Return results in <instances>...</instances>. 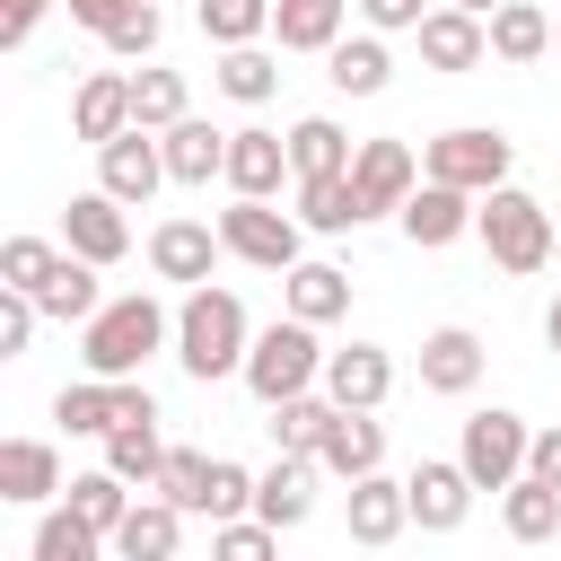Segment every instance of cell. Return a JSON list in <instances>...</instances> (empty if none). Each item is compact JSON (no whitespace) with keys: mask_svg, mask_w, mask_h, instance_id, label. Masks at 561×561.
Returning a JSON list of instances; mask_svg holds the SVG:
<instances>
[{"mask_svg":"<svg viewBox=\"0 0 561 561\" xmlns=\"http://www.w3.org/2000/svg\"><path fill=\"white\" fill-rule=\"evenodd\" d=\"M53 421H61L70 438H114V430H123V377H79V386H61V394H53Z\"/></svg>","mask_w":561,"mask_h":561,"instance_id":"7402d4cb","label":"cell"},{"mask_svg":"<svg viewBox=\"0 0 561 561\" xmlns=\"http://www.w3.org/2000/svg\"><path fill=\"white\" fill-rule=\"evenodd\" d=\"M500 526H508L517 543H543V535H561V491H543L535 473H526V482H508V491H500Z\"/></svg>","mask_w":561,"mask_h":561,"instance_id":"d590c367","label":"cell"},{"mask_svg":"<svg viewBox=\"0 0 561 561\" xmlns=\"http://www.w3.org/2000/svg\"><path fill=\"white\" fill-rule=\"evenodd\" d=\"M421 61L430 70H482L491 61V18H473V9H430L421 18Z\"/></svg>","mask_w":561,"mask_h":561,"instance_id":"9a60e30c","label":"cell"},{"mask_svg":"<svg viewBox=\"0 0 561 561\" xmlns=\"http://www.w3.org/2000/svg\"><path fill=\"white\" fill-rule=\"evenodd\" d=\"M526 456H535V430L517 421V412H473L465 421V447H456V465L473 473V491H508V482H526Z\"/></svg>","mask_w":561,"mask_h":561,"instance_id":"8992f818","label":"cell"},{"mask_svg":"<svg viewBox=\"0 0 561 561\" xmlns=\"http://www.w3.org/2000/svg\"><path fill=\"white\" fill-rule=\"evenodd\" d=\"M61 254H70V245H44V237H9V245H0V289H26V298H35V289L61 272Z\"/></svg>","mask_w":561,"mask_h":561,"instance_id":"ab89813d","label":"cell"},{"mask_svg":"<svg viewBox=\"0 0 561 561\" xmlns=\"http://www.w3.org/2000/svg\"><path fill=\"white\" fill-rule=\"evenodd\" d=\"M158 500H175L184 517H202V500H210V456H202V447H167V473H158Z\"/></svg>","mask_w":561,"mask_h":561,"instance_id":"b9f144b4","label":"cell"},{"mask_svg":"<svg viewBox=\"0 0 561 561\" xmlns=\"http://www.w3.org/2000/svg\"><path fill=\"white\" fill-rule=\"evenodd\" d=\"M324 394H333L342 412H377V403L394 394V359H386L377 342H351V351L324 359Z\"/></svg>","mask_w":561,"mask_h":561,"instance_id":"e0dca14e","label":"cell"},{"mask_svg":"<svg viewBox=\"0 0 561 561\" xmlns=\"http://www.w3.org/2000/svg\"><path fill=\"white\" fill-rule=\"evenodd\" d=\"M552 263H561V245H552Z\"/></svg>","mask_w":561,"mask_h":561,"instance_id":"db71d44e","label":"cell"},{"mask_svg":"<svg viewBox=\"0 0 561 561\" xmlns=\"http://www.w3.org/2000/svg\"><path fill=\"white\" fill-rule=\"evenodd\" d=\"M245 351H254L245 298L237 289H184V307H175V359H184V377L193 386L245 377Z\"/></svg>","mask_w":561,"mask_h":561,"instance_id":"6da1fadb","label":"cell"},{"mask_svg":"<svg viewBox=\"0 0 561 561\" xmlns=\"http://www.w3.org/2000/svg\"><path fill=\"white\" fill-rule=\"evenodd\" d=\"M167 342H175V316H167L149 289L105 298V307L79 324V359H88V377H140L149 351H167Z\"/></svg>","mask_w":561,"mask_h":561,"instance_id":"7a4b0ae2","label":"cell"},{"mask_svg":"<svg viewBox=\"0 0 561 561\" xmlns=\"http://www.w3.org/2000/svg\"><path fill=\"white\" fill-rule=\"evenodd\" d=\"M298 167H289V131H263V123H245V131H228V193L237 202H272L280 184H289Z\"/></svg>","mask_w":561,"mask_h":561,"instance_id":"30bf717a","label":"cell"},{"mask_svg":"<svg viewBox=\"0 0 561 561\" xmlns=\"http://www.w3.org/2000/svg\"><path fill=\"white\" fill-rule=\"evenodd\" d=\"M298 228H316V237L359 228V193H351V175H307V184H298Z\"/></svg>","mask_w":561,"mask_h":561,"instance_id":"836d02e7","label":"cell"},{"mask_svg":"<svg viewBox=\"0 0 561 561\" xmlns=\"http://www.w3.org/2000/svg\"><path fill=\"white\" fill-rule=\"evenodd\" d=\"M324 359H333V351H316V324L280 316V324L254 333V351H245V386H254L263 412H280V403H298V394L324 386Z\"/></svg>","mask_w":561,"mask_h":561,"instance_id":"3957f363","label":"cell"},{"mask_svg":"<svg viewBox=\"0 0 561 561\" xmlns=\"http://www.w3.org/2000/svg\"><path fill=\"white\" fill-rule=\"evenodd\" d=\"M351 193H359V219H403V202L421 193V158L403 149V140H359V158H351Z\"/></svg>","mask_w":561,"mask_h":561,"instance_id":"ba28073f","label":"cell"},{"mask_svg":"<svg viewBox=\"0 0 561 561\" xmlns=\"http://www.w3.org/2000/svg\"><path fill=\"white\" fill-rule=\"evenodd\" d=\"M35 298L26 289H0V359H26V342H35Z\"/></svg>","mask_w":561,"mask_h":561,"instance_id":"f6af8a7d","label":"cell"},{"mask_svg":"<svg viewBox=\"0 0 561 561\" xmlns=\"http://www.w3.org/2000/svg\"><path fill=\"white\" fill-rule=\"evenodd\" d=\"M359 18H368V35H421V18H430V0H351Z\"/></svg>","mask_w":561,"mask_h":561,"instance_id":"bcb514c9","label":"cell"},{"mask_svg":"<svg viewBox=\"0 0 561 561\" xmlns=\"http://www.w3.org/2000/svg\"><path fill=\"white\" fill-rule=\"evenodd\" d=\"M447 9H473V18H500L508 0H447Z\"/></svg>","mask_w":561,"mask_h":561,"instance_id":"816d5d0a","label":"cell"},{"mask_svg":"<svg viewBox=\"0 0 561 561\" xmlns=\"http://www.w3.org/2000/svg\"><path fill=\"white\" fill-rule=\"evenodd\" d=\"M473 219H482V202H473V193H456V184H430V175H421V193L403 202V237H412L421 254H438V245L473 237Z\"/></svg>","mask_w":561,"mask_h":561,"instance_id":"5bb4252c","label":"cell"},{"mask_svg":"<svg viewBox=\"0 0 561 561\" xmlns=\"http://www.w3.org/2000/svg\"><path fill=\"white\" fill-rule=\"evenodd\" d=\"M351 0H272V44L280 53H333Z\"/></svg>","mask_w":561,"mask_h":561,"instance_id":"cb8c5ba5","label":"cell"},{"mask_svg":"<svg viewBox=\"0 0 561 561\" xmlns=\"http://www.w3.org/2000/svg\"><path fill=\"white\" fill-rule=\"evenodd\" d=\"M316 473H324V465H307V456H280L272 473H254V517H263L272 535L307 526V508H316Z\"/></svg>","mask_w":561,"mask_h":561,"instance_id":"ac0fdd59","label":"cell"},{"mask_svg":"<svg viewBox=\"0 0 561 561\" xmlns=\"http://www.w3.org/2000/svg\"><path fill=\"white\" fill-rule=\"evenodd\" d=\"M210 561H280V535L263 517H228V526H210Z\"/></svg>","mask_w":561,"mask_h":561,"instance_id":"7bdbcfd3","label":"cell"},{"mask_svg":"<svg viewBox=\"0 0 561 561\" xmlns=\"http://www.w3.org/2000/svg\"><path fill=\"white\" fill-rule=\"evenodd\" d=\"M543 342H552V351H561V298H552V307H543Z\"/></svg>","mask_w":561,"mask_h":561,"instance_id":"f907efd6","label":"cell"},{"mask_svg":"<svg viewBox=\"0 0 561 561\" xmlns=\"http://www.w3.org/2000/svg\"><path fill=\"white\" fill-rule=\"evenodd\" d=\"M351 158H359V149H351V131H342L333 114H298V123H289V167H298V184H307V175H351Z\"/></svg>","mask_w":561,"mask_h":561,"instance_id":"4316f807","label":"cell"},{"mask_svg":"<svg viewBox=\"0 0 561 561\" xmlns=\"http://www.w3.org/2000/svg\"><path fill=\"white\" fill-rule=\"evenodd\" d=\"M202 9V35L219 44V53H237V44H263L272 35V0H193Z\"/></svg>","mask_w":561,"mask_h":561,"instance_id":"74e56055","label":"cell"},{"mask_svg":"<svg viewBox=\"0 0 561 561\" xmlns=\"http://www.w3.org/2000/svg\"><path fill=\"white\" fill-rule=\"evenodd\" d=\"M131 508H140V491H131V482H123V473H105V465H96V473H79V482H70V517H79V526H88V535H105V543H114V535H123V517H131Z\"/></svg>","mask_w":561,"mask_h":561,"instance_id":"83f0119b","label":"cell"},{"mask_svg":"<svg viewBox=\"0 0 561 561\" xmlns=\"http://www.w3.org/2000/svg\"><path fill=\"white\" fill-rule=\"evenodd\" d=\"M316 465H324L333 482H368V473H386V421H377V412H342Z\"/></svg>","mask_w":561,"mask_h":561,"instance_id":"ffe728a7","label":"cell"},{"mask_svg":"<svg viewBox=\"0 0 561 561\" xmlns=\"http://www.w3.org/2000/svg\"><path fill=\"white\" fill-rule=\"evenodd\" d=\"M412 526V500H403V482L394 473H368V482H351V543H394Z\"/></svg>","mask_w":561,"mask_h":561,"instance_id":"603a6c76","label":"cell"},{"mask_svg":"<svg viewBox=\"0 0 561 561\" xmlns=\"http://www.w3.org/2000/svg\"><path fill=\"white\" fill-rule=\"evenodd\" d=\"M158 149H167V184H210V175H228V131H210L202 114H184L175 131H158Z\"/></svg>","mask_w":561,"mask_h":561,"instance_id":"44dd1931","label":"cell"},{"mask_svg":"<svg viewBox=\"0 0 561 561\" xmlns=\"http://www.w3.org/2000/svg\"><path fill=\"white\" fill-rule=\"evenodd\" d=\"M105 552H114L105 535H88L70 508H53V517L35 526V552H26V561H105Z\"/></svg>","mask_w":561,"mask_h":561,"instance_id":"60d3db41","label":"cell"},{"mask_svg":"<svg viewBox=\"0 0 561 561\" xmlns=\"http://www.w3.org/2000/svg\"><path fill=\"white\" fill-rule=\"evenodd\" d=\"M105 473H123L131 491H158V473H167V438H158V421H123V430L105 438Z\"/></svg>","mask_w":561,"mask_h":561,"instance_id":"1f68e13d","label":"cell"},{"mask_svg":"<svg viewBox=\"0 0 561 561\" xmlns=\"http://www.w3.org/2000/svg\"><path fill=\"white\" fill-rule=\"evenodd\" d=\"M35 307L53 316V324H88L105 298H96V263H79V254H61V272L35 289Z\"/></svg>","mask_w":561,"mask_h":561,"instance_id":"e575fe53","label":"cell"},{"mask_svg":"<svg viewBox=\"0 0 561 561\" xmlns=\"http://www.w3.org/2000/svg\"><path fill=\"white\" fill-rule=\"evenodd\" d=\"M61 245L79 254V263H123L131 254V219H123V202L114 193H70V210H61Z\"/></svg>","mask_w":561,"mask_h":561,"instance_id":"4fadbf2b","label":"cell"},{"mask_svg":"<svg viewBox=\"0 0 561 561\" xmlns=\"http://www.w3.org/2000/svg\"><path fill=\"white\" fill-rule=\"evenodd\" d=\"M131 9H140V0H70V18H79V26L96 35V44H105V35H114V26L131 18Z\"/></svg>","mask_w":561,"mask_h":561,"instance_id":"7dc6e473","label":"cell"},{"mask_svg":"<svg viewBox=\"0 0 561 561\" xmlns=\"http://www.w3.org/2000/svg\"><path fill=\"white\" fill-rule=\"evenodd\" d=\"M473 377H482V333L473 324H438L421 342V386L430 394H473Z\"/></svg>","mask_w":561,"mask_h":561,"instance_id":"d6986e66","label":"cell"},{"mask_svg":"<svg viewBox=\"0 0 561 561\" xmlns=\"http://www.w3.org/2000/svg\"><path fill=\"white\" fill-rule=\"evenodd\" d=\"M473 237H482V245H491V263H500V272H517V280H526V272H543V263H552V245H561V237H552V210H543L535 193H517V184L482 193Z\"/></svg>","mask_w":561,"mask_h":561,"instance_id":"277c9868","label":"cell"},{"mask_svg":"<svg viewBox=\"0 0 561 561\" xmlns=\"http://www.w3.org/2000/svg\"><path fill=\"white\" fill-rule=\"evenodd\" d=\"M491 53H500V61H517V70H526V61H543V53H552V18H543L535 0H508V9L491 18Z\"/></svg>","mask_w":561,"mask_h":561,"instance_id":"d6a6232c","label":"cell"},{"mask_svg":"<svg viewBox=\"0 0 561 561\" xmlns=\"http://www.w3.org/2000/svg\"><path fill=\"white\" fill-rule=\"evenodd\" d=\"M44 9H53V0H0V44H26V35L44 26Z\"/></svg>","mask_w":561,"mask_h":561,"instance_id":"c3c4849f","label":"cell"},{"mask_svg":"<svg viewBox=\"0 0 561 561\" xmlns=\"http://www.w3.org/2000/svg\"><path fill=\"white\" fill-rule=\"evenodd\" d=\"M280 298H289L298 324H333V316H351V272L342 263H298V272H280Z\"/></svg>","mask_w":561,"mask_h":561,"instance_id":"d4e9b609","label":"cell"},{"mask_svg":"<svg viewBox=\"0 0 561 561\" xmlns=\"http://www.w3.org/2000/svg\"><path fill=\"white\" fill-rule=\"evenodd\" d=\"M508 158H517V149H508L491 123H456V131H438V140L421 149V175H430V184H456V193L482 202V193L508 184Z\"/></svg>","mask_w":561,"mask_h":561,"instance_id":"5b68a950","label":"cell"},{"mask_svg":"<svg viewBox=\"0 0 561 561\" xmlns=\"http://www.w3.org/2000/svg\"><path fill=\"white\" fill-rule=\"evenodd\" d=\"M184 123V70H131V131H175Z\"/></svg>","mask_w":561,"mask_h":561,"instance_id":"8d00e7d4","label":"cell"},{"mask_svg":"<svg viewBox=\"0 0 561 561\" xmlns=\"http://www.w3.org/2000/svg\"><path fill=\"white\" fill-rule=\"evenodd\" d=\"M158 35H167V18H158V0H140V9L105 35V53H114V61H149V53H158Z\"/></svg>","mask_w":561,"mask_h":561,"instance_id":"ee69618b","label":"cell"},{"mask_svg":"<svg viewBox=\"0 0 561 561\" xmlns=\"http://www.w3.org/2000/svg\"><path fill=\"white\" fill-rule=\"evenodd\" d=\"M53 491H61V456H53V438H9V447H0V500L35 508V500H53Z\"/></svg>","mask_w":561,"mask_h":561,"instance_id":"484cf974","label":"cell"},{"mask_svg":"<svg viewBox=\"0 0 561 561\" xmlns=\"http://www.w3.org/2000/svg\"><path fill=\"white\" fill-rule=\"evenodd\" d=\"M324 79H333L342 96H377V88L394 79V61H386V35H342V44L324 53Z\"/></svg>","mask_w":561,"mask_h":561,"instance_id":"f546056e","label":"cell"},{"mask_svg":"<svg viewBox=\"0 0 561 561\" xmlns=\"http://www.w3.org/2000/svg\"><path fill=\"white\" fill-rule=\"evenodd\" d=\"M526 473H535L543 491H561V430H535V456H526Z\"/></svg>","mask_w":561,"mask_h":561,"instance_id":"681fc988","label":"cell"},{"mask_svg":"<svg viewBox=\"0 0 561 561\" xmlns=\"http://www.w3.org/2000/svg\"><path fill=\"white\" fill-rule=\"evenodd\" d=\"M552 53H561V26H552Z\"/></svg>","mask_w":561,"mask_h":561,"instance_id":"f5cc1de1","label":"cell"},{"mask_svg":"<svg viewBox=\"0 0 561 561\" xmlns=\"http://www.w3.org/2000/svg\"><path fill=\"white\" fill-rule=\"evenodd\" d=\"M70 131H79L88 149L123 140V131H131V70H96V79H79V96H70Z\"/></svg>","mask_w":561,"mask_h":561,"instance_id":"2e32d148","label":"cell"},{"mask_svg":"<svg viewBox=\"0 0 561 561\" xmlns=\"http://www.w3.org/2000/svg\"><path fill=\"white\" fill-rule=\"evenodd\" d=\"M219 245H228L237 263H254V272H298V263H307V254H298V219L272 210V202H228V210H219Z\"/></svg>","mask_w":561,"mask_h":561,"instance_id":"52a82bcc","label":"cell"},{"mask_svg":"<svg viewBox=\"0 0 561 561\" xmlns=\"http://www.w3.org/2000/svg\"><path fill=\"white\" fill-rule=\"evenodd\" d=\"M280 88V61L263 53V44H237V53H219V96H237V105H263Z\"/></svg>","mask_w":561,"mask_h":561,"instance_id":"f35d334b","label":"cell"},{"mask_svg":"<svg viewBox=\"0 0 561 561\" xmlns=\"http://www.w3.org/2000/svg\"><path fill=\"white\" fill-rule=\"evenodd\" d=\"M158 184H167V149H158V131H123V140L96 149V193H114L123 210H140Z\"/></svg>","mask_w":561,"mask_h":561,"instance_id":"7c38bea8","label":"cell"},{"mask_svg":"<svg viewBox=\"0 0 561 561\" xmlns=\"http://www.w3.org/2000/svg\"><path fill=\"white\" fill-rule=\"evenodd\" d=\"M219 228L210 219H158L149 228V272L158 280H184V289H210V272H219Z\"/></svg>","mask_w":561,"mask_h":561,"instance_id":"8fae6325","label":"cell"},{"mask_svg":"<svg viewBox=\"0 0 561 561\" xmlns=\"http://www.w3.org/2000/svg\"><path fill=\"white\" fill-rule=\"evenodd\" d=\"M333 421H342V403L333 394H298V403H280L272 412V438H280V456H324V438H333Z\"/></svg>","mask_w":561,"mask_h":561,"instance_id":"4dcf8cb0","label":"cell"},{"mask_svg":"<svg viewBox=\"0 0 561 561\" xmlns=\"http://www.w3.org/2000/svg\"><path fill=\"white\" fill-rule=\"evenodd\" d=\"M403 500H412V526H421V535H456L465 508H473V473H465L456 456H421V465L403 473Z\"/></svg>","mask_w":561,"mask_h":561,"instance_id":"9c48e42d","label":"cell"},{"mask_svg":"<svg viewBox=\"0 0 561 561\" xmlns=\"http://www.w3.org/2000/svg\"><path fill=\"white\" fill-rule=\"evenodd\" d=\"M175 543H184V508L175 500H140L123 517V535H114V561H175Z\"/></svg>","mask_w":561,"mask_h":561,"instance_id":"f1b7e54d","label":"cell"}]
</instances>
